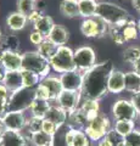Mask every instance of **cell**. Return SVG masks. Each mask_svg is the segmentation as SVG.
<instances>
[{
	"mask_svg": "<svg viewBox=\"0 0 140 146\" xmlns=\"http://www.w3.org/2000/svg\"><path fill=\"white\" fill-rule=\"evenodd\" d=\"M113 63L111 60L96 63L93 68L83 73V86L80 90L83 98L100 100L106 96L107 79L110 73L113 70Z\"/></svg>",
	"mask_w": 140,
	"mask_h": 146,
	"instance_id": "6da1fadb",
	"label": "cell"
},
{
	"mask_svg": "<svg viewBox=\"0 0 140 146\" xmlns=\"http://www.w3.org/2000/svg\"><path fill=\"white\" fill-rule=\"evenodd\" d=\"M98 17L102 18L106 23L110 25V27H122L130 20L129 12L123 9L122 6L117 5L113 3L108 1H99L98 9H96V15Z\"/></svg>",
	"mask_w": 140,
	"mask_h": 146,
	"instance_id": "7a4b0ae2",
	"label": "cell"
},
{
	"mask_svg": "<svg viewBox=\"0 0 140 146\" xmlns=\"http://www.w3.org/2000/svg\"><path fill=\"white\" fill-rule=\"evenodd\" d=\"M22 70L33 72L43 79L50 74L51 66L48 58L42 56L35 50V51H26L22 54Z\"/></svg>",
	"mask_w": 140,
	"mask_h": 146,
	"instance_id": "3957f363",
	"label": "cell"
},
{
	"mask_svg": "<svg viewBox=\"0 0 140 146\" xmlns=\"http://www.w3.org/2000/svg\"><path fill=\"white\" fill-rule=\"evenodd\" d=\"M49 62H50L51 70L60 74L77 70L74 63V50H72L67 45L58 46Z\"/></svg>",
	"mask_w": 140,
	"mask_h": 146,
	"instance_id": "277c9868",
	"label": "cell"
},
{
	"mask_svg": "<svg viewBox=\"0 0 140 146\" xmlns=\"http://www.w3.org/2000/svg\"><path fill=\"white\" fill-rule=\"evenodd\" d=\"M112 128L113 127L111 124V119L105 113L100 112L96 117H94L93 119L88 122L87 127L84 128V133L88 135V138L92 140V143H98L99 140L105 138L110 133Z\"/></svg>",
	"mask_w": 140,
	"mask_h": 146,
	"instance_id": "5b68a950",
	"label": "cell"
},
{
	"mask_svg": "<svg viewBox=\"0 0 140 146\" xmlns=\"http://www.w3.org/2000/svg\"><path fill=\"white\" fill-rule=\"evenodd\" d=\"M34 100V89L22 88L15 93H11L9 98V111H29Z\"/></svg>",
	"mask_w": 140,
	"mask_h": 146,
	"instance_id": "8992f818",
	"label": "cell"
},
{
	"mask_svg": "<svg viewBox=\"0 0 140 146\" xmlns=\"http://www.w3.org/2000/svg\"><path fill=\"white\" fill-rule=\"evenodd\" d=\"M80 32L87 38H102L110 32V25L98 16L84 18L80 23Z\"/></svg>",
	"mask_w": 140,
	"mask_h": 146,
	"instance_id": "52a82bcc",
	"label": "cell"
},
{
	"mask_svg": "<svg viewBox=\"0 0 140 146\" xmlns=\"http://www.w3.org/2000/svg\"><path fill=\"white\" fill-rule=\"evenodd\" d=\"M112 118L116 121H133L135 122L139 117L138 111L135 110L134 105L130 100L127 99H118L112 105L111 108Z\"/></svg>",
	"mask_w": 140,
	"mask_h": 146,
	"instance_id": "ba28073f",
	"label": "cell"
},
{
	"mask_svg": "<svg viewBox=\"0 0 140 146\" xmlns=\"http://www.w3.org/2000/svg\"><path fill=\"white\" fill-rule=\"evenodd\" d=\"M74 63L77 70L85 73L96 65V54L94 49L88 45L80 46L74 50Z\"/></svg>",
	"mask_w": 140,
	"mask_h": 146,
	"instance_id": "9c48e42d",
	"label": "cell"
},
{
	"mask_svg": "<svg viewBox=\"0 0 140 146\" xmlns=\"http://www.w3.org/2000/svg\"><path fill=\"white\" fill-rule=\"evenodd\" d=\"M0 119H1L3 124L5 125L6 130L22 131L23 133L27 127L28 116L23 111H9Z\"/></svg>",
	"mask_w": 140,
	"mask_h": 146,
	"instance_id": "30bf717a",
	"label": "cell"
},
{
	"mask_svg": "<svg viewBox=\"0 0 140 146\" xmlns=\"http://www.w3.org/2000/svg\"><path fill=\"white\" fill-rule=\"evenodd\" d=\"M80 101H82V94L80 91H68L62 90V93L58 95L55 100L56 105H58L61 108H64L66 112H73L77 108H79Z\"/></svg>",
	"mask_w": 140,
	"mask_h": 146,
	"instance_id": "8fae6325",
	"label": "cell"
},
{
	"mask_svg": "<svg viewBox=\"0 0 140 146\" xmlns=\"http://www.w3.org/2000/svg\"><path fill=\"white\" fill-rule=\"evenodd\" d=\"M60 79L64 90L68 91H80L83 86V73L78 70L66 72L60 74Z\"/></svg>",
	"mask_w": 140,
	"mask_h": 146,
	"instance_id": "7c38bea8",
	"label": "cell"
},
{
	"mask_svg": "<svg viewBox=\"0 0 140 146\" xmlns=\"http://www.w3.org/2000/svg\"><path fill=\"white\" fill-rule=\"evenodd\" d=\"M65 141L67 146H92V140L88 138L83 129L66 128Z\"/></svg>",
	"mask_w": 140,
	"mask_h": 146,
	"instance_id": "4fadbf2b",
	"label": "cell"
},
{
	"mask_svg": "<svg viewBox=\"0 0 140 146\" xmlns=\"http://www.w3.org/2000/svg\"><path fill=\"white\" fill-rule=\"evenodd\" d=\"M3 146H27L29 141V134L22 133V131L5 130L1 136Z\"/></svg>",
	"mask_w": 140,
	"mask_h": 146,
	"instance_id": "5bb4252c",
	"label": "cell"
},
{
	"mask_svg": "<svg viewBox=\"0 0 140 146\" xmlns=\"http://www.w3.org/2000/svg\"><path fill=\"white\" fill-rule=\"evenodd\" d=\"M0 65L5 68V71H21L22 54L20 51H3Z\"/></svg>",
	"mask_w": 140,
	"mask_h": 146,
	"instance_id": "9a60e30c",
	"label": "cell"
},
{
	"mask_svg": "<svg viewBox=\"0 0 140 146\" xmlns=\"http://www.w3.org/2000/svg\"><path fill=\"white\" fill-rule=\"evenodd\" d=\"M124 74L119 70H112V72L108 76L107 79V91L111 94H121L125 90V84H124Z\"/></svg>",
	"mask_w": 140,
	"mask_h": 146,
	"instance_id": "2e32d148",
	"label": "cell"
},
{
	"mask_svg": "<svg viewBox=\"0 0 140 146\" xmlns=\"http://www.w3.org/2000/svg\"><path fill=\"white\" fill-rule=\"evenodd\" d=\"M40 84H43L45 88L49 90L50 93V96H51V102H54L55 100L57 99V96L62 93V83H61V79H60V76H52V74H49L46 76L45 78L42 79Z\"/></svg>",
	"mask_w": 140,
	"mask_h": 146,
	"instance_id": "e0dca14e",
	"label": "cell"
},
{
	"mask_svg": "<svg viewBox=\"0 0 140 146\" xmlns=\"http://www.w3.org/2000/svg\"><path fill=\"white\" fill-rule=\"evenodd\" d=\"M45 118L54 122L58 128H62L64 125H66V123H67L68 112H66L64 108H61L55 102H51V106H50V108H49L48 115Z\"/></svg>",
	"mask_w": 140,
	"mask_h": 146,
	"instance_id": "ac0fdd59",
	"label": "cell"
},
{
	"mask_svg": "<svg viewBox=\"0 0 140 146\" xmlns=\"http://www.w3.org/2000/svg\"><path fill=\"white\" fill-rule=\"evenodd\" d=\"M27 23H28V17L19 11L9 13V16L6 17V26L12 32H20L25 29Z\"/></svg>",
	"mask_w": 140,
	"mask_h": 146,
	"instance_id": "d6986e66",
	"label": "cell"
},
{
	"mask_svg": "<svg viewBox=\"0 0 140 146\" xmlns=\"http://www.w3.org/2000/svg\"><path fill=\"white\" fill-rule=\"evenodd\" d=\"M88 117L80 108H77L76 111L68 113V118H67L66 125L67 128H72V129H83L88 124Z\"/></svg>",
	"mask_w": 140,
	"mask_h": 146,
	"instance_id": "ffe728a7",
	"label": "cell"
},
{
	"mask_svg": "<svg viewBox=\"0 0 140 146\" xmlns=\"http://www.w3.org/2000/svg\"><path fill=\"white\" fill-rule=\"evenodd\" d=\"M48 39L56 45V46H64L67 44L70 39V32L67 31L66 27L61 25H55V27L52 28L51 33L48 35Z\"/></svg>",
	"mask_w": 140,
	"mask_h": 146,
	"instance_id": "44dd1931",
	"label": "cell"
},
{
	"mask_svg": "<svg viewBox=\"0 0 140 146\" xmlns=\"http://www.w3.org/2000/svg\"><path fill=\"white\" fill-rule=\"evenodd\" d=\"M4 84L6 85V88L10 90L11 93H15V91L25 88L21 71H6Z\"/></svg>",
	"mask_w": 140,
	"mask_h": 146,
	"instance_id": "7402d4cb",
	"label": "cell"
},
{
	"mask_svg": "<svg viewBox=\"0 0 140 146\" xmlns=\"http://www.w3.org/2000/svg\"><path fill=\"white\" fill-rule=\"evenodd\" d=\"M79 108L87 115L88 119L90 121L100 113V102H99V100L87 99V98L82 96V101H80Z\"/></svg>",
	"mask_w": 140,
	"mask_h": 146,
	"instance_id": "603a6c76",
	"label": "cell"
},
{
	"mask_svg": "<svg viewBox=\"0 0 140 146\" xmlns=\"http://www.w3.org/2000/svg\"><path fill=\"white\" fill-rule=\"evenodd\" d=\"M50 106H51V101L35 99L32 104V106L29 108V116L44 119L48 115V111H49V108H50Z\"/></svg>",
	"mask_w": 140,
	"mask_h": 146,
	"instance_id": "cb8c5ba5",
	"label": "cell"
},
{
	"mask_svg": "<svg viewBox=\"0 0 140 146\" xmlns=\"http://www.w3.org/2000/svg\"><path fill=\"white\" fill-rule=\"evenodd\" d=\"M98 9L96 0H78V10L79 16L84 18H92L95 17Z\"/></svg>",
	"mask_w": 140,
	"mask_h": 146,
	"instance_id": "d4e9b609",
	"label": "cell"
},
{
	"mask_svg": "<svg viewBox=\"0 0 140 146\" xmlns=\"http://www.w3.org/2000/svg\"><path fill=\"white\" fill-rule=\"evenodd\" d=\"M55 27V23H54L52 17H50L49 15H43L39 20L33 25L34 31L39 32L40 34H43L45 38H48V35L51 33L52 28Z\"/></svg>",
	"mask_w": 140,
	"mask_h": 146,
	"instance_id": "484cf974",
	"label": "cell"
},
{
	"mask_svg": "<svg viewBox=\"0 0 140 146\" xmlns=\"http://www.w3.org/2000/svg\"><path fill=\"white\" fill-rule=\"evenodd\" d=\"M20 39L16 34L3 35L0 40V51H19Z\"/></svg>",
	"mask_w": 140,
	"mask_h": 146,
	"instance_id": "4316f807",
	"label": "cell"
},
{
	"mask_svg": "<svg viewBox=\"0 0 140 146\" xmlns=\"http://www.w3.org/2000/svg\"><path fill=\"white\" fill-rule=\"evenodd\" d=\"M60 12L67 18H74L79 16L78 1L77 0H62L60 4Z\"/></svg>",
	"mask_w": 140,
	"mask_h": 146,
	"instance_id": "83f0119b",
	"label": "cell"
},
{
	"mask_svg": "<svg viewBox=\"0 0 140 146\" xmlns=\"http://www.w3.org/2000/svg\"><path fill=\"white\" fill-rule=\"evenodd\" d=\"M124 84L125 90L129 93L137 94L140 91V76L137 74L134 71L127 72L124 74Z\"/></svg>",
	"mask_w": 140,
	"mask_h": 146,
	"instance_id": "f1b7e54d",
	"label": "cell"
},
{
	"mask_svg": "<svg viewBox=\"0 0 140 146\" xmlns=\"http://www.w3.org/2000/svg\"><path fill=\"white\" fill-rule=\"evenodd\" d=\"M113 129L122 138H125L135 129V122L133 121H116L113 124Z\"/></svg>",
	"mask_w": 140,
	"mask_h": 146,
	"instance_id": "f546056e",
	"label": "cell"
},
{
	"mask_svg": "<svg viewBox=\"0 0 140 146\" xmlns=\"http://www.w3.org/2000/svg\"><path fill=\"white\" fill-rule=\"evenodd\" d=\"M56 49H57V46L51 42V40H49L48 38H45L43 42L37 46V51L42 55V56H44L45 58L50 60V58L52 57V55L55 54Z\"/></svg>",
	"mask_w": 140,
	"mask_h": 146,
	"instance_id": "4dcf8cb0",
	"label": "cell"
},
{
	"mask_svg": "<svg viewBox=\"0 0 140 146\" xmlns=\"http://www.w3.org/2000/svg\"><path fill=\"white\" fill-rule=\"evenodd\" d=\"M29 141H31V144L34 146H46V145L52 144L54 138L50 135H48L46 133H44L43 130H40L34 134H31Z\"/></svg>",
	"mask_w": 140,
	"mask_h": 146,
	"instance_id": "1f68e13d",
	"label": "cell"
},
{
	"mask_svg": "<svg viewBox=\"0 0 140 146\" xmlns=\"http://www.w3.org/2000/svg\"><path fill=\"white\" fill-rule=\"evenodd\" d=\"M21 73H22V79H23V86L25 88L35 89L40 84V82H42V78L33 72L21 70Z\"/></svg>",
	"mask_w": 140,
	"mask_h": 146,
	"instance_id": "d6a6232c",
	"label": "cell"
},
{
	"mask_svg": "<svg viewBox=\"0 0 140 146\" xmlns=\"http://www.w3.org/2000/svg\"><path fill=\"white\" fill-rule=\"evenodd\" d=\"M122 31H123V36L125 42H132V40H135L139 36L138 23H135L132 20H129L127 23L122 27Z\"/></svg>",
	"mask_w": 140,
	"mask_h": 146,
	"instance_id": "836d02e7",
	"label": "cell"
},
{
	"mask_svg": "<svg viewBox=\"0 0 140 146\" xmlns=\"http://www.w3.org/2000/svg\"><path fill=\"white\" fill-rule=\"evenodd\" d=\"M42 125H43V119L33 117V116H29L28 121H27V127H26L25 133L31 135V134L37 133V131H40L42 130Z\"/></svg>",
	"mask_w": 140,
	"mask_h": 146,
	"instance_id": "e575fe53",
	"label": "cell"
},
{
	"mask_svg": "<svg viewBox=\"0 0 140 146\" xmlns=\"http://www.w3.org/2000/svg\"><path fill=\"white\" fill-rule=\"evenodd\" d=\"M140 58V48L138 46H129L123 51V60L127 63H133Z\"/></svg>",
	"mask_w": 140,
	"mask_h": 146,
	"instance_id": "d590c367",
	"label": "cell"
},
{
	"mask_svg": "<svg viewBox=\"0 0 140 146\" xmlns=\"http://www.w3.org/2000/svg\"><path fill=\"white\" fill-rule=\"evenodd\" d=\"M33 10H35L34 0H17V11L28 16Z\"/></svg>",
	"mask_w": 140,
	"mask_h": 146,
	"instance_id": "8d00e7d4",
	"label": "cell"
},
{
	"mask_svg": "<svg viewBox=\"0 0 140 146\" xmlns=\"http://www.w3.org/2000/svg\"><path fill=\"white\" fill-rule=\"evenodd\" d=\"M122 27H123V26H122ZM122 27H116V26L110 27V32H108V34H110L111 39L113 40L116 44H118V45H122V44L125 43L124 36H123V31H122Z\"/></svg>",
	"mask_w": 140,
	"mask_h": 146,
	"instance_id": "74e56055",
	"label": "cell"
},
{
	"mask_svg": "<svg viewBox=\"0 0 140 146\" xmlns=\"http://www.w3.org/2000/svg\"><path fill=\"white\" fill-rule=\"evenodd\" d=\"M60 129H61V128H58L54 122L46 119V118H44V119H43L42 130L44 131V133H46L48 135H50V136H52V138H54V136L58 133V130H60Z\"/></svg>",
	"mask_w": 140,
	"mask_h": 146,
	"instance_id": "f35d334b",
	"label": "cell"
},
{
	"mask_svg": "<svg viewBox=\"0 0 140 146\" xmlns=\"http://www.w3.org/2000/svg\"><path fill=\"white\" fill-rule=\"evenodd\" d=\"M124 141L128 146H140V129H134L125 136Z\"/></svg>",
	"mask_w": 140,
	"mask_h": 146,
	"instance_id": "ab89813d",
	"label": "cell"
},
{
	"mask_svg": "<svg viewBox=\"0 0 140 146\" xmlns=\"http://www.w3.org/2000/svg\"><path fill=\"white\" fill-rule=\"evenodd\" d=\"M34 94H35V99L39 100H46V101H51V96L49 90L45 88L43 84H39L37 88L34 89Z\"/></svg>",
	"mask_w": 140,
	"mask_h": 146,
	"instance_id": "60d3db41",
	"label": "cell"
},
{
	"mask_svg": "<svg viewBox=\"0 0 140 146\" xmlns=\"http://www.w3.org/2000/svg\"><path fill=\"white\" fill-rule=\"evenodd\" d=\"M44 39H45V36L43 34H40L39 32L34 31V29L31 32V34H29V42L32 43L33 45H35V46H38V45L42 43Z\"/></svg>",
	"mask_w": 140,
	"mask_h": 146,
	"instance_id": "b9f144b4",
	"label": "cell"
},
{
	"mask_svg": "<svg viewBox=\"0 0 140 146\" xmlns=\"http://www.w3.org/2000/svg\"><path fill=\"white\" fill-rule=\"evenodd\" d=\"M43 15H44V13H43L42 10H38V9H35V10H33L28 16H27V17H28V22H29V23H32V25H34L35 22H37Z\"/></svg>",
	"mask_w": 140,
	"mask_h": 146,
	"instance_id": "7bdbcfd3",
	"label": "cell"
},
{
	"mask_svg": "<svg viewBox=\"0 0 140 146\" xmlns=\"http://www.w3.org/2000/svg\"><path fill=\"white\" fill-rule=\"evenodd\" d=\"M11 95V91L6 88V85L4 83H0V99L1 100H9Z\"/></svg>",
	"mask_w": 140,
	"mask_h": 146,
	"instance_id": "ee69618b",
	"label": "cell"
},
{
	"mask_svg": "<svg viewBox=\"0 0 140 146\" xmlns=\"http://www.w3.org/2000/svg\"><path fill=\"white\" fill-rule=\"evenodd\" d=\"M130 101H132V104L134 105V107L135 110L138 111V113L140 115V91L137 94H133V96L132 99H130Z\"/></svg>",
	"mask_w": 140,
	"mask_h": 146,
	"instance_id": "f6af8a7d",
	"label": "cell"
},
{
	"mask_svg": "<svg viewBox=\"0 0 140 146\" xmlns=\"http://www.w3.org/2000/svg\"><path fill=\"white\" fill-rule=\"evenodd\" d=\"M6 112H9V100L0 99V118H1Z\"/></svg>",
	"mask_w": 140,
	"mask_h": 146,
	"instance_id": "bcb514c9",
	"label": "cell"
},
{
	"mask_svg": "<svg viewBox=\"0 0 140 146\" xmlns=\"http://www.w3.org/2000/svg\"><path fill=\"white\" fill-rule=\"evenodd\" d=\"M96 146H115V144L112 143V140L106 135L105 138H102L101 140H99V141H98V143H96Z\"/></svg>",
	"mask_w": 140,
	"mask_h": 146,
	"instance_id": "7dc6e473",
	"label": "cell"
},
{
	"mask_svg": "<svg viewBox=\"0 0 140 146\" xmlns=\"http://www.w3.org/2000/svg\"><path fill=\"white\" fill-rule=\"evenodd\" d=\"M132 66H133V71H134L135 73H137V74H139V76H140V58H139V60L135 61Z\"/></svg>",
	"mask_w": 140,
	"mask_h": 146,
	"instance_id": "c3c4849f",
	"label": "cell"
},
{
	"mask_svg": "<svg viewBox=\"0 0 140 146\" xmlns=\"http://www.w3.org/2000/svg\"><path fill=\"white\" fill-rule=\"evenodd\" d=\"M6 76V71L1 65H0V83H4V79H5Z\"/></svg>",
	"mask_w": 140,
	"mask_h": 146,
	"instance_id": "681fc988",
	"label": "cell"
},
{
	"mask_svg": "<svg viewBox=\"0 0 140 146\" xmlns=\"http://www.w3.org/2000/svg\"><path fill=\"white\" fill-rule=\"evenodd\" d=\"M132 4L138 13H140V0H132Z\"/></svg>",
	"mask_w": 140,
	"mask_h": 146,
	"instance_id": "f907efd6",
	"label": "cell"
},
{
	"mask_svg": "<svg viewBox=\"0 0 140 146\" xmlns=\"http://www.w3.org/2000/svg\"><path fill=\"white\" fill-rule=\"evenodd\" d=\"M5 130H6V128H5V125L3 124L1 119H0V138H1V136H3V134L5 133Z\"/></svg>",
	"mask_w": 140,
	"mask_h": 146,
	"instance_id": "816d5d0a",
	"label": "cell"
},
{
	"mask_svg": "<svg viewBox=\"0 0 140 146\" xmlns=\"http://www.w3.org/2000/svg\"><path fill=\"white\" fill-rule=\"evenodd\" d=\"M116 146H128V145L125 144V141H124V139H123V140L121 141V143H118V144H117Z\"/></svg>",
	"mask_w": 140,
	"mask_h": 146,
	"instance_id": "f5cc1de1",
	"label": "cell"
},
{
	"mask_svg": "<svg viewBox=\"0 0 140 146\" xmlns=\"http://www.w3.org/2000/svg\"><path fill=\"white\" fill-rule=\"evenodd\" d=\"M138 32H139V36H140V20L138 21Z\"/></svg>",
	"mask_w": 140,
	"mask_h": 146,
	"instance_id": "db71d44e",
	"label": "cell"
},
{
	"mask_svg": "<svg viewBox=\"0 0 140 146\" xmlns=\"http://www.w3.org/2000/svg\"><path fill=\"white\" fill-rule=\"evenodd\" d=\"M1 38H3V33H1V31H0V40H1Z\"/></svg>",
	"mask_w": 140,
	"mask_h": 146,
	"instance_id": "11a10c76",
	"label": "cell"
},
{
	"mask_svg": "<svg viewBox=\"0 0 140 146\" xmlns=\"http://www.w3.org/2000/svg\"><path fill=\"white\" fill-rule=\"evenodd\" d=\"M1 55H3V51H0V61H1Z\"/></svg>",
	"mask_w": 140,
	"mask_h": 146,
	"instance_id": "9f6ffc18",
	"label": "cell"
},
{
	"mask_svg": "<svg viewBox=\"0 0 140 146\" xmlns=\"http://www.w3.org/2000/svg\"><path fill=\"white\" fill-rule=\"evenodd\" d=\"M0 146H3V141H1V138H0Z\"/></svg>",
	"mask_w": 140,
	"mask_h": 146,
	"instance_id": "6f0895ef",
	"label": "cell"
},
{
	"mask_svg": "<svg viewBox=\"0 0 140 146\" xmlns=\"http://www.w3.org/2000/svg\"><path fill=\"white\" fill-rule=\"evenodd\" d=\"M46 146H54V145H52V144H50V145H46Z\"/></svg>",
	"mask_w": 140,
	"mask_h": 146,
	"instance_id": "680465c9",
	"label": "cell"
},
{
	"mask_svg": "<svg viewBox=\"0 0 140 146\" xmlns=\"http://www.w3.org/2000/svg\"><path fill=\"white\" fill-rule=\"evenodd\" d=\"M34 1H35V3H37V1H39V0H34Z\"/></svg>",
	"mask_w": 140,
	"mask_h": 146,
	"instance_id": "91938a15",
	"label": "cell"
},
{
	"mask_svg": "<svg viewBox=\"0 0 140 146\" xmlns=\"http://www.w3.org/2000/svg\"><path fill=\"white\" fill-rule=\"evenodd\" d=\"M77 1H78V0H77Z\"/></svg>",
	"mask_w": 140,
	"mask_h": 146,
	"instance_id": "94428289",
	"label": "cell"
},
{
	"mask_svg": "<svg viewBox=\"0 0 140 146\" xmlns=\"http://www.w3.org/2000/svg\"><path fill=\"white\" fill-rule=\"evenodd\" d=\"M96 1H98V0H96Z\"/></svg>",
	"mask_w": 140,
	"mask_h": 146,
	"instance_id": "6125c7cd",
	"label": "cell"
}]
</instances>
